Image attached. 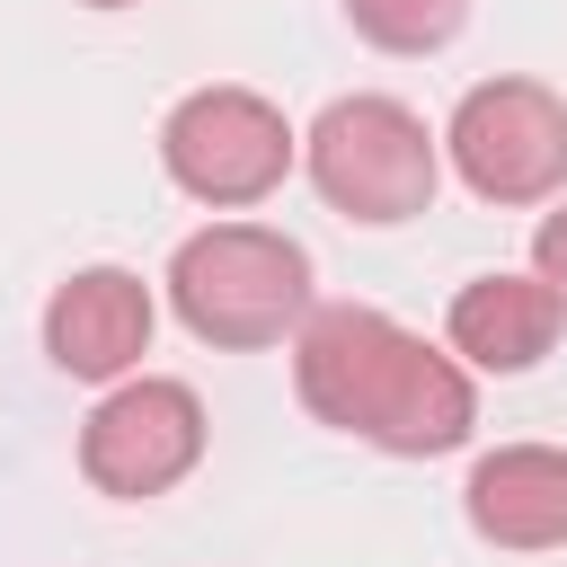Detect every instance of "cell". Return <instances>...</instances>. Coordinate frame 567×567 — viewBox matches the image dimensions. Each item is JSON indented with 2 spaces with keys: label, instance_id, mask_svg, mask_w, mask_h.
Masks as SVG:
<instances>
[{
  "label": "cell",
  "instance_id": "obj_1",
  "mask_svg": "<svg viewBox=\"0 0 567 567\" xmlns=\"http://www.w3.org/2000/svg\"><path fill=\"white\" fill-rule=\"evenodd\" d=\"M292 399L390 461H443L478 434V372L372 301H319L292 337Z\"/></svg>",
  "mask_w": 567,
  "mask_h": 567
},
{
  "label": "cell",
  "instance_id": "obj_2",
  "mask_svg": "<svg viewBox=\"0 0 567 567\" xmlns=\"http://www.w3.org/2000/svg\"><path fill=\"white\" fill-rule=\"evenodd\" d=\"M177 328L213 354H266V346H292L301 319L319 310V275H310V248L275 221H204L168 248V275H159Z\"/></svg>",
  "mask_w": 567,
  "mask_h": 567
},
{
  "label": "cell",
  "instance_id": "obj_3",
  "mask_svg": "<svg viewBox=\"0 0 567 567\" xmlns=\"http://www.w3.org/2000/svg\"><path fill=\"white\" fill-rule=\"evenodd\" d=\"M301 177L337 221L399 230V221L434 213V195H443V133L408 97L354 89L301 124Z\"/></svg>",
  "mask_w": 567,
  "mask_h": 567
},
{
  "label": "cell",
  "instance_id": "obj_4",
  "mask_svg": "<svg viewBox=\"0 0 567 567\" xmlns=\"http://www.w3.org/2000/svg\"><path fill=\"white\" fill-rule=\"evenodd\" d=\"M159 168L186 204L204 213H248L266 204L292 168H301V133L284 124V106L266 89L239 80H204L159 115Z\"/></svg>",
  "mask_w": 567,
  "mask_h": 567
},
{
  "label": "cell",
  "instance_id": "obj_5",
  "mask_svg": "<svg viewBox=\"0 0 567 567\" xmlns=\"http://www.w3.org/2000/svg\"><path fill=\"white\" fill-rule=\"evenodd\" d=\"M443 168L496 213L558 204L567 195V97L523 71L461 89V106L443 115Z\"/></svg>",
  "mask_w": 567,
  "mask_h": 567
},
{
  "label": "cell",
  "instance_id": "obj_6",
  "mask_svg": "<svg viewBox=\"0 0 567 567\" xmlns=\"http://www.w3.org/2000/svg\"><path fill=\"white\" fill-rule=\"evenodd\" d=\"M213 452V416L195 399V381L177 372H133L115 390H97V408L80 416V478L115 505H151L168 487H186Z\"/></svg>",
  "mask_w": 567,
  "mask_h": 567
},
{
  "label": "cell",
  "instance_id": "obj_7",
  "mask_svg": "<svg viewBox=\"0 0 567 567\" xmlns=\"http://www.w3.org/2000/svg\"><path fill=\"white\" fill-rule=\"evenodd\" d=\"M44 363L62 381H89V390H115L142 372L151 337H159V292L133 275V266H71L53 292H44Z\"/></svg>",
  "mask_w": 567,
  "mask_h": 567
},
{
  "label": "cell",
  "instance_id": "obj_8",
  "mask_svg": "<svg viewBox=\"0 0 567 567\" xmlns=\"http://www.w3.org/2000/svg\"><path fill=\"white\" fill-rule=\"evenodd\" d=\"M461 523L487 549H514V558L567 549V452L558 443H496V452H478L470 478H461Z\"/></svg>",
  "mask_w": 567,
  "mask_h": 567
},
{
  "label": "cell",
  "instance_id": "obj_9",
  "mask_svg": "<svg viewBox=\"0 0 567 567\" xmlns=\"http://www.w3.org/2000/svg\"><path fill=\"white\" fill-rule=\"evenodd\" d=\"M558 328H567V310H558V292L540 284V275H470L461 292H452V310H443V346L470 363V372H496V381H514V372H532L549 346H558Z\"/></svg>",
  "mask_w": 567,
  "mask_h": 567
},
{
  "label": "cell",
  "instance_id": "obj_10",
  "mask_svg": "<svg viewBox=\"0 0 567 567\" xmlns=\"http://www.w3.org/2000/svg\"><path fill=\"white\" fill-rule=\"evenodd\" d=\"M346 27H354L372 53L425 62V53H443V44L470 27V0H346Z\"/></svg>",
  "mask_w": 567,
  "mask_h": 567
},
{
  "label": "cell",
  "instance_id": "obj_11",
  "mask_svg": "<svg viewBox=\"0 0 567 567\" xmlns=\"http://www.w3.org/2000/svg\"><path fill=\"white\" fill-rule=\"evenodd\" d=\"M532 275H540V284L558 292V310H567V195L532 221Z\"/></svg>",
  "mask_w": 567,
  "mask_h": 567
},
{
  "label": "cell",
  "instance_id": "obj_12",
  "mask_svg": "<svg viewBox=\"0 0 567 567\" xmlns=\"http://www.w3.org/2000/svg\"><path fill=\"white\" fill-rule=\"evenodd\" d=\"M80 9H142V0H80Z\"/></svg>",
  "mask_w": 567,
  "mask_h": 567
}]
</instances>
